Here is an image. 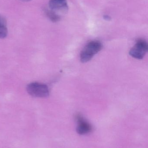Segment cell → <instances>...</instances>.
I'll list each match as a JSON object with an SVG mask.
<instances>
[{"instance_id":"obj_1","label":"cell","mask_w":148,"mask_h":148,"mask_svg":"<svg viewBox=\"0 0 148 148\" xmlns=\"http://www.w3.org/2000/svg\"><path fill=\"white\" fill-rule=\"evenodd\" d=\"M102 48V45L98 41L89 42L83 49L80 55L81 61L83 63L90 61Z\"/></svg>"},{"instance_id":"obj_2","label":"cell","mask_w":148,"mask_h":148,"mask_svg":"<svg viewBox=\"0 0 148 148\" xmlns=\"http://www.w3.org/2000/svg\"><path fill=\"white\" fill-rule=\"evenodd\" d=\"M28 93L34 97L43 98L48 96L49 90L48 87L44 84L32 82L28 84L27 87Z\"/></svg>"},{"instance_id":"obj_3","label":"cell","mask_w":148,"mask_h":148,"mask_svg":"<svg viewBox=\"0 0 148 148\" xmlns=\"http://www.w3.org/2000/svg\"><path fill=\"white\" fill-rule=\"evenodd\" d=\"M147 42L144 40H137L135 46L130 49L129 54L133 58L137 60H142L147 52Z\"/></svg>"},{"instance_id":"obj_4","label":"cell","mask_w":148,"mask_h":148,"mask_svg":"<svg viewBox=\"0 0 148 148\" xmlns=\"http://www.w3.org/2000/svg\"><path fill=\"white\" fill-rule=\"evenodd\" d=\"M77 122L76 132L80 135H85L92 131V127L80 115L76 116Z\"/></svg>"},{"instance_id":"obj_5","label":"cell","mask_w":148,"mask_h":148,"mask_svg":"<svg viewBox=\"0 0 148 148\" xmlns=\"http://www.w3.org/2000/svg\"><path fill=\"white\" fill-rule=\"evenodd\" d=\"M49 5L50 10L66 12L68 10L66 0H50Z\"/></svg>"},{"instance_id":"obj_6","label":"cell","mask_w":148,"mask_h":148,"mask_svg":"<svg viewBox=\"0 0 148 148\" xmlns=\"http://www.w3.org/2000/svg\"><path fill=\"white\" fill-rule=\"evenodd\" d=\"M8 32L6 19L0 15V38H5L8 35Z\"/></svg>"},{"instance_id":"obj_7","label":"cell","mask_w":148,"mask_h":148,"mask_svg":"<svg viewBox=\"0 0 148 148\" xmlns=\"http://www.w3.org/2000/svg\"><path fill=\"white\" fill-rule=\"evenodd\" d=\"M43 11L47 17L53 22H57L61 19L60 16L57 14H56L54 11L51 10L44 8L43 9Z\"/></svg>"},{"instance_id":"obj_8","label":"cell","mask_w":148,"mask_h":148,"mask_svg":"<svg viewBox=\"0 0 148 148\" xmlns=\"http://www.w3.org/2000/svg\"><path fill=\"white\" fill-rule=\"evenodd\" d=\"M104 19L106 20H110V17L108 16H104Z\"/></svg>"},{"instance_id":"obj_9","label":"cell","mask_w":148,"mask_h":148,"mask_svg":"<svg viewBox=\"0 0 148 148\" xmlns=\"http://www.w3.org/2000/svg\"><path fill=\"white\" fill-rule=\"evenodd\" d=\"M21 1H23L24 2H28L30 1H31V0H21Z\"/></svg>"}]
</instances>
